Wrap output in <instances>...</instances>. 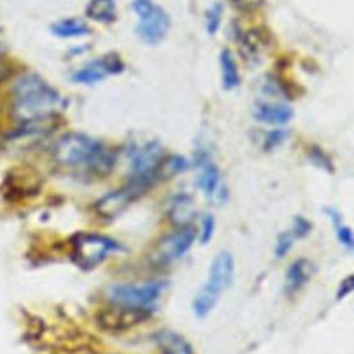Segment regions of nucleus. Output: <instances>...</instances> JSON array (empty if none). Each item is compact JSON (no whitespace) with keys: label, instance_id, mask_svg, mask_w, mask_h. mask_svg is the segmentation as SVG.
<instances>
[{"label":"nucleus","instance_id":"f257e3e1","mask_svg":"<svg viewBox=\"0 0 354 354\" xmlns=\"http://www.w3.org/2000/svg\"><path fill=\"white\" fill-rule=\"evenodd\" d=\"M54 160L69 170L94 176L106 174L116 162L115 153L84 133H66L53 147Z\"/></svg>","mask_w":354,"mask_h":354},{"label":"nucleus","instance_id":"f03ea898","mask_svg":"<svg viewBox=\"0 0 354 354\" xmlns=\"http://www.w3.org/2000/svg\"><path fill=\"white\" fill-rule=\"evenodd\" d=\"M59 105L58 91L39 75H24L12 86L11 113L22 124L51 119Z\"/></svg>","mask_w":354,"mask_h":354},{"label":"nucleus","instance_id":"7ed1b4c3","mask_svg":"<svg viewBox=\"0 0 354 354\" xmlns=\"http://www.w3.org/2000/svg\"><path fill=\"white\" fill-rule=\"evenodd\" d=\"M234 270L235 261L230 252L223 250L216 254L209 267L207 279L192 301V311L198 318L206 317L214 308L223 292L231 285Z\"/></svg>","mask_w":354,"mask_h":354},{"label":"nucleus","instance_id":"20e7f679","mask_svg":"<svg viewBox=\"0 0 354 354\" xmlns=\"http://www.w3.org/2000/svg\"><path fill=\"white\" fill-rule=\"evenodd\" d=\"M163 147L156 141H149L130 152V180L148 189L156 181H162V167L166 159Z\"/></svg>","mask_w":354,"mask_h":354},{"label":"nucleus","instance_id":"39448f33","mask_svg":"<svg viewBox=\"0 0 354 354\" xmlns=\"http://www.w3.org/2000/svg\"><path fill=\"white\" fill-rule=\"evenodd\" d=\"M122 246L112 238L83 232L72 241V259L83 270H91L101 264L112 253L120 252Z\"/></svg>","mask_w":354,"mask_h":354},{"label":"nucleus","instance_id":"423d86ee","mask_svg":"<svg viewBox=\"0 0 354 354\" xmlns=\"http://www.w3.org/2000/svg\"><path fill=\"white\" fill-rule=\"evenodd\" d=\"M131 8L140 18L136 25L137 36L147 44H159L170 29L167 12L151 0H133Z\"/></svg>","mask_w":354,"mask_h":354},{"label":"nucleus","instance_id":"0eeeda50","mask_svg":"<svg viewBox=\"0 0 354 354\" xmlns=\"http://www.w3.org/2000/svg\"><path fill=\"white\" fill-rule=\"evenodd\" d=\"M163 289L165 282L162 281H147L141 283H116L109 288L108 296L112 303L152 311V307L160 297Z\"/></svg>","mask_w":354,"mask_h":354},{"label":"nucleus","instance_id":"6e6552de","mask_svg":"<svg viewBox=\"0 0 354 354\" xmlns=\"http://www.w3.org/2000/svg\"><path fill=\"white\" fill-rule=\"evenodd\" d=\"M147 189L142 188L141 185L129 181L124 187L113 189L101 196L94 203V210L102 218H115L120 216Z\"/></svg>","mask_w":354,"mask_h":354},{"label":"nucleus","instance_id":"1a4fd4ad","mask_svg":"<svg viewBox=\"0 0 354 354\" xmlns=\"http://www.w3.org/2000/svg\"><path fill=\"white\" fill-rule=\"evenodd\" d=\"M149 315L151 311L148 310L112 303L109 307H106L97 315V321L100 326L105 330L120 332L134 328L136 325L144 322Z\"/></svg>","mask_w":354,"mask_h":354},{"label":"nucleus","instance_id":"9d476101","mask_svg":"<svg viewBox=\"0 0 354 354\" xmlns=\"http://www.w3.org/2000/svg\"><path fill=\"white\" fill-rule=\"evenodd\" d=\"M195 235L196 232L191 225L176 227L174 231L158 242L155 248L156 259L162 263H170L181 259L191 249Z\"/></svg>","mask_w":354,"mask_h":354},{"label":"nucleus","instance_id":"9b49d317","mask_svg":"<svg viewBox=\"0 0 354 354\" xmlns=\"http://www.w3.org/2000/svg\"><path fill=\"white\" fill-rule=\"evenodd\" d=\"M124 69V64L116 54H106L93 59L86 66L75 72L72 82L80 84H94L104 80L108 75H118Z\"/></svg>","mask_w":354,"mask_h":354},{"label":"nucleus","instance_id":"f8f14e48","mask_svg":"<svg viewBox=\"0 0 354 354\" xmlns=\"http://www.w3.org/2000/svg\"><path fill=\"white\" fill-rule=\"evenodd\" d=\"M194 163L198 170V177H196L198 187L209 198L216 195L221 183L220 169L217 167V165L210 159L209 153L203 149L196 152Z\"/></svg>","mask_w":354,"mask_h":354},{"label":"nucleus","instance_id":"ddd939ff","mask_svg":"<svg viewBox=\"0 0 354 354\" xmlns=\"http://www.w3.org/2000/svg\"><path fill=\"white\" fill-rule=\"evenodd\" d=\"M253 118L264 124L281 126L293 118V109L288 104L260 102L253 111Z\"/></svg>","mask_w":354,"mask_h":354},{"label":"nucleus","instance_id":"4468645a","mask_svg":"<svg viewBox=\"0 0 354 354\" xmlns=\"http://www.w3.org/2000/svg\"><path fill=\"white\" fill-rule=\"evenodd\" d=\"M314 266L307 259H297L286 270L283 289L285 293L292 295L300 290L313 277Z\"/></svg>","mask_w":354,"mask_h":354},{"label":"nucleus","instance_id":"2eb2a0df","mask_svg":"<svg viewBox=\"0 0 354 354\" xmlns=\"http://www.w3.org/2000/svg\"><path fill=\"white\" fill-rule=\"evenodd\" d=\"M153 337L160 354H194L189 342L171 329H160Z\"/></svg>","mask_w":354,"mask_h":354},{"label":"nucleus","instance_id":"dca6fc26","mask_svg":"<svg viewBox=\"0 0 354 354\" xmlns=\"http://www.w3.org/2000/svg\"><path fill=\"white\" fill-rule=\"evenodd\" d=\"M170 218L171 221L177 225H189L191 220L194 218L195 214V207H194V202L191 199V196L188 195H178L174 198L171 206H170Z\"/></svg>","mask_w":354,"mask_h":354},{"label":"nucleus","instance_id":"f3484780","mask_svg":"<svg viewBox=\"0 0 354 354\" xmlns=\"http://www.w3.org/2000/svg\"><path fill=\"white\" fill-rule=\"evenodd\" d=\"M86 15L91 21L111 24L116 19L115 0H90L86 7Z\"/></svg>","mask_w":354,"mask_h":354},{"label":"nucleus","instance_id":"a211bd4d","mask_svg":"<svg viewBox=\"0 0 354 354\" xmlns=\"http://www.w3.org/2000/svg\"><path fill=\"white\" fill-rule=\"evenodd\" d=\"M51 32L58 37L69 39V37L87 36V35L91 33V29L82 19L66 18V19H61V21H57L55 24H53L51 25Z\"/></svg>","mask_w":354,"mask_h":354},{"label":"nucleus","instance_id":"6ab92c4d","mask_svg":"<svg viewBox=\"0 0 354 354\" xmlns=\"http://www.w3.org/2000/svg\"><path fill=\"white\" fill-rule=\"evenodd\" d=\"M220 69H221V82H223V87L225 90H232L235 88L239 82V71L235 62V58L232 57L231 51L228 48H224L220 53Z\"/></svg>","mask_w":354,"mask_h":354},{"label":"nucleus","instance_id":"aec40b11","mask_svg":"<svg viewBox=\"0 0 354 354\" xmlns=\"http://www.w3.org/2000/svg\"><path fill=\"white\" fill-rule=\"evenodd\" d=\"M325 214L328 216V218L330 220L333 228H335V232H336V236L339 239V242L347 249V250H351L353 246H354V238H353V232H351V228L344 223L342 214L332 209V207H326L324 209Z\"/></svg>","mask_w":354,"mask_h":354},{"label":"nucleus","instance_id":"412c9836","mask_svg":"<svg viewBox=\"0 0 354 354\" xmlns=\"http://www.w3.org/2000/svg\"><path fill=\"white\" fill-rule=\"evenodd\" d=\"M221 18H223V4L221 3H214L213 6L209 7V10L206 11V30L209 35H214L221 24Z\"/></svg>","mask_w":354,"mask_h":354},{"label":"nucleus","instance_id":"4be33fe9","mask_svg":"<svg viewBox=\"0 0 354 354\" xmlns=\"http://www.w3.org/2000/svg\"><path fill=\"white\" fill-rule=\"evenodd\" d=\"M296 239H297V238L295 236V234L292 232V230L281 232V234L277 236V241H275V248H274L275 256H277L278 259L285 257V256L289 253V250L292 249V246H293V243H295Z\"/></svg>","mask_w":354,"mask_h":354},{"label":"nucleus","instance_id":"5701e85b","mask_svg":"<svg viewBox=\"0 0 354 354\" xmlns=\"http://www.w3.org/2000/svg\"><path fill=\"white\" fill-rule=\"evenodd\" d=\"M308 156L311 159L313 163H315L319 169L322 170H326V171H332L333 170V165H332V160L330 158L318 147H311L310 152H308Z\"/></svg>","mask_w":354,"mask_h":354},{"label":"nucleus","instance_id":"b1692460","mask_svg":"<svg viewBox=\"0 0 354 354\" xmlns=\"http://www.w3.org/2000/svg\"><path fill=\"white\" fill-rule=\"evenodd\" d=\"M311 231V223L304 218L303 216H296L293 220V227H292V232L295 234L296 238H304L310 234Z\"/></svg>","mask_w":354,"mask_h":354},{"label":"nucleus","instance_id":"393cba45","mask_svg":"<svg viewBox=\"0 0 354 354\" xmlns=\"http://www.w3.org/2000/svg\"><path fill=\"white\" fill-rule=\"evenodd\" d=\"M213 232H214V218L210 216V214H206L203 218H202V227H201V242L202 243H207L210 242L212 236H213Z\"/></svg>","mask_w":354,"mask_h":354},{"label":"nucleus","instance_id":"a878e982","mask_svg":"<svg viewBox=\"0 0 354 354\" xmlns=\"http://www.w3.org/2000/svg\"><path fill=\"white\" fill-rule=\"evenodd\" d=\"M285 137H286V134H285V131H282V130L270 131V134H268L267 138H266V145H264V147H266L267 149H271V148L279 145V144L285 140Z\"/></svg>","mask_w":354,"mask_h":354},{"label":"nucleus","instance_id":"bb28decb","mask_svg":"<svg viewBox=\"0 0 354 354\" xmlns=\"http://www.w3.org/2000/svg\"><path fill=\"white\" fill-rule=\"evenodd\" d=\"M353 290V277L348 275L347 278H344L342 282H340V286L337 289V293H336V297L337 300H342L344 299L346 296H348Z\"/></svg>","mask_w":354,"mask_h":354},{"label":"nucleus","instance_id":"cd10ccee","mask_svg":"<svg viewBox=\"0 0 354 354\" xmlns=\"http://www.w3.org/2000/svg\"><path fill=\"white\" fill-rule=\"evenodd\" d=\"M6 73H7V72H6V68H4V65H1V64H0V82L4 79Z\"/></svg>","mask_w":354,"mask_h":354},{"label":"nucleus","instance_id":"c85d7f7f","mask_svg":"<svg viewBox=\"0 0 354 354\" xmlns=\"http://www.w3.org/2000/svg\"><path fill=\"white\" fill-rule=\"evenodd\" d=\"M0 54H1V47H0Z\"/></svg>","mask_w":354,"mask_h":354}]
</instances>
